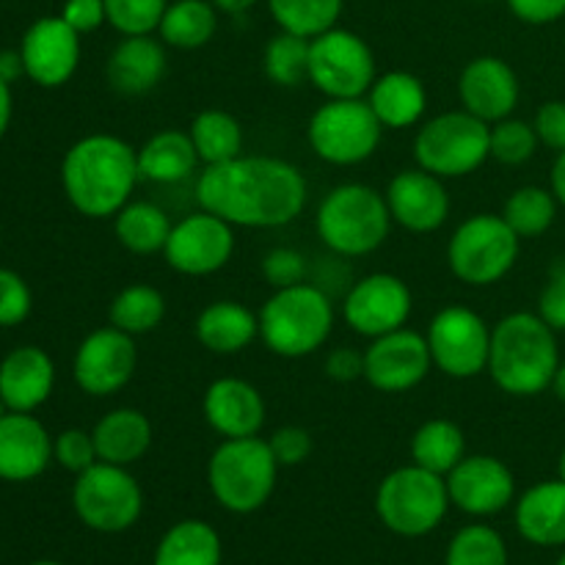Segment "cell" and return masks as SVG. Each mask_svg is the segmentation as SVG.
<instances>
[{"label": "cell", "instance_id": "6da1fadb", "mask_svg": "<svg viewBox=\"0 0 565 565\" xmlns=\"http://www.w3.org/2000/svg\"><path fill=\"white\" fill-rule=\"evenodd\" d=\"M196 202L232 226L276 230L292 224L307 207V177L285 158L241 154L199 171Z\"/></svg>", "mask_w": 565, "mask_h": 565}, {"label": "cell", "instance_id": "7a4b0ae2", "mask_svg": "<svg viewBox=\"0 0 565 565\" xmlns=\"http://www.w3.org/2000/svg\"><path fill=\"white\" fill-rule=\"evenodd\" d=\"M141 182L138 149L110 132L83 136L61 160V188L72 207L94 221L114 218Z\"/></svg>", "mask_w": 565, "mask_h": 565}, {"label": "cell", "instance_id": "3957f363", "mask_svg": "<svg viewBox=\"0 0 565 565\" xmlns=\"http://www.w3.org/2000/svg\"><path fill=\"white\" fill-rule=\"evenodd\" d=\"M561 348L557 331L539 312H511L491 326V351L486 373L497 390L511 397H535L552 390Z\"/></svg>", "mask_w": 565, "mask_h": 565}, {"label": "cell", "instance_id": "277c9868", "mask_svg": "<svg viewBox=\"0 0 565 565\" xmlns=\"http://www.w3.org/2000/svg\"><path fill=\"white\" fill-rule=\"evenodd\" d=\"M386 196L364 182L331 188L315 213V232L329 252L340 257H367L379 252L392 232Z\"/></svg>", "mask_w": 565, "mask_h": 565}, {"label": "cell", "instance_id": "5b68a950", "mask_svg": "<svg viewBox=\"0 0 565 565\" xmlns=\"http://www.w3.org/2000/svg\"><path fill=\"white\" fill-rule=\"evenodd\" d=\"M259 340L281 359H303L326 348L334 331V303L318 285L285 287L259 309Z\"/></svg>", "mask_w": 565, "mask_h": 565}, {"label": "cell", "instance_id": "8992f818", "mask_svg": "<svg viewBox=\"0 0 565 565\" xmlns=\"http://www.w3.org/2000/svg\"><path fill=\"white\" fill-rule=\"evenodd\" d=\"M279 469V461L263 436L221 439L207 461V489L224 511L248 516L268 505Z\"/></svg>", "mask_w": 565, "mask_h": 565}, {"label": "cell", "instance_id": "52a82bcc", "mask_svg": "<svg viewBox=\"0 0 565 565\" xmlns=\"http://www.w3.org/2000/svg\"><path fill=\"white\" fill-rule=\"evenodd\" d=\"M450 505L447 480L417 463L392 469L375 491V513L381 524L401 539H423L434 533L445 522Z\"/></svg>", "mask_w": 565, "mask_h": 565}, {"label": "cell", "instance_id": "ba28073f", "mask_svg": "<svg viewBox=\"0 0 565 565\" xmlns=\"http://www.w3.org/2000/svg\"><path fill=\"white\" fill-rule=\"evenodd\" d=\"M522 237L500 213H475L463 218L447 243L450 274L467 287H491L513 270Z\"/></svg>", "mask_w": 565, "mask_h": 565}, {"label": "cell", "instance_id": "9c48e42d", "mask_svg": "<svg viewBox=\"0 0 565 565\" xmlns=\"http://www.w3.org/2000/svg\"><path fill=\"white\" fill-rule=\"evenodd\" d=\"M489 132L491 125H486L469 110H445L419 125L417 136H414V160L419 169L430 171L441 180L469 177L486 160H491Z\"/></svg>", "mask_w": 565, "mask_h": 565}, {"label": "cell", "instance_id": "30bf717a", "mask_svg": "<svg viewBox=\"0 0 565 565\" xmlns=\"http://www.w3.org/2000/svg\"><path fill=\"white\" fill-rule=\"evenodd\" d=\"M72 508L88 530L116 535L136 527L143 513V491L130 467L97 461L86 472L75 475Z\"/></svg>", "mask_w": 565, "mask_h": 565}, {"label": "cell", "instance_id": "8fae6325", "mask_svg": "<svg viewBox=\"0 0 565 565\" xmlns=\"http://www.w3.org/2000/svg\"><path fill=\"white\" fill-rule=\"evenodd\" d=\"M312 152L331 166H359L370 160L384 138V125L364 97L326 99L307 127Z\"/></svg>", "mask_w": 565, "mask_h": 565}, {"label": "cell", "instance_id": "7c38bea8", "mask_svg": "<svg viewBox=\"0 0 565 565\" xmlns=\"http://www.w3.org/2000/svg\"><path fill=\"white\" fill-rule=\"evenodd\" d=\"M375 77V53L359 33L337 25L309 39V83L326 99L367 97Z\"/></svg>", "mask_w": 565, "mask_h": 565}, {"label": "cell", "instance_id": "4fadbf2b", "mask_svg": "<svg viewBox=\"0 0 565 565\" xmlns=\"http://www.w3.org/2000/svg\"><path fill=\"white\" fill-rule=\"evenodd\" d=\"M425 340H428L434 367L447 379H478L489 367L491 326L475 309L461 307V303L439 309L430 318Z\"/></svg>", "mask_w": 565, "mask_h": 565}, {"label": "cell", "instance_id": "5bb4252c", "mask_svg": "<svg viewBox=\"0 0 565 565\" xmlns=\"http://www.w3.org/2000/svg\"><path fill=\"white\" fill-rule=\"evenodd\" d=\"M235 254V226L199 207L171 226L163 259L182 276H213L230 265Z\"/></svg>", "mask_w": 565, "mask_h": 565}, {"label": "cell", "instance_id": "9a60e30c", "mask_svg": "<svg viewBox=\"0 0 565 565\" xmlns=\"http://www.w3.org/2000/svg\"><path fill=\"white\" fill-rule=\"evenodd\" d=\"M412 309V287L401 276L379 270V274H367L353 281L345 301H342V320L359 337L375 340V337L406 329Z\"/></svg>", "mask_w": 565, "mask_h": 565}, {"label": "cell", "instance_id": "2e32d148", "mask_svg": "<svg viewBox=\"0 0 565 565\" xmlns=\"http://www.w3.org/2000/svg\"><path fill=\"white\" fill-rule=\"evenodd\" d=\"M138 367L136 337L116 326H103L83 337L72 359V375L81 392L92 397L119 395L132 381Z\"/></svg>", "mask_w": 565, "mask_h": 565}, {"label": "cell", "instance_id": "e0dca14e", "mask_svg": "<svg viewBox=\"0 0 565 565\" xmlns=\"http://www.w3.org/2000/svg\"><path fill=\"white\" fill-rule=\"evenodd\" d=\"M434 370L430 348L425 334L412 329H397L392 334L375 337L364 348V381L384 395L412 392Z\"/></svg>", "mask_w": 565, "mask_h": 565}, {"label": "cell", "instance_id": "ac0fdd59", "mask_svg": "<svg viewBox=\"0 0 565 565\" xmlns=\"http://www.w3.org/2000/svg\"><path fill=\"white\" fill-rule=\"evenodd\" d=\"M445 480L452 505L475 519L497 516L516 500V478L497 456H463Z\"/></svg>", "mask_w": 565, "mask_h": 565}, {"label": "cell", "instance_id": "d6986e66", "mask_svg": "<svg viewBox=\"0 0 565 565\" xmlns=\"http://www.w3.org/2000/svg\"><path fill=\"white\" fill-rule=\"evenodd\" d=\"M25 77L42 88H61L72 81L81 64V33L64 17H42L20 42Z\"/></svg>", "mask_w": 565, "mask_h": 565}, {"label": "cell", "instance_id": "ffe728a7", "mask_svg": "<svg viewBox=\"0 0 565 565\" xmlns=\"http://www.w3.org/2000/svg\"><path fill=\"white\" fill-rule=\"evenodd\" d=\"M392 221L414 235H430L450 218V193L445 180L425 169H403L384 191Z\"/></svg>", "mask_w": 565, "mask_h": 565}, {"label": "cell", "instance_id": "44dd1931", "mask_svg": "<svg viewBox=\"0 0 565 565\" xmlns=\"http://www.w3.org/2000/svg\"><path fill=\"white\" fill-rule=\"evenodd\" d=\"M519 97H522V86H519L516 70L500 55H478L458 75L461 108L483 119L486 125L513 116Z\"/></svg>", "mask_w": 565, "mask_h": 565}, {"label": "cell", "instance_id": "7402d4cb", "mask_svg": "<svg viewBox=\"0 0 565 565\" xmlns=\"http://www.w3.org/2000/svg\"><path fill=\"white\" fill-rule=\"evenodd\" d=\"M202 412L210 428L221 439H248V436H259L265 417H268L263 392L252 381L235 379V375L215 379L207 386Z\"/></svg>", "mask_w": 565, "mask_h": 565}, {"label": "cell", "instance_id": "603a6c76", "mask_svg": "<svg viewBox=\"0 0 565 565\" xmlns=\"http://www.w3.org/2000/svg\"><path fill=\"white\" fill-rule=\"evenodd\" d=\"M53 461V436L33 414L9 412L0 419V480L28 483Z\"/></svg>", "mask_w": 565, "mask_h": 565}, {"label": "cell", "instance_id": "cb8c5ba5", "mask_svg": "<svg viewBox=\"0 0 565 565\" xmlns=\"http://www.w3.org/2000/svg\"><path fill=\"white\" fill-rule=\"evenodd\" d=\"M55 386V364L39 345H20L0 362V397L11 412L33 414L50 401Z\"/></svg>", "mask_w": 565, "mask_h": 565}, {"label": "cell", "instance_id": "d4e9b609", "mask_svg": "<svg viewBox=\"0 0 565 565\" xmlns=\"http://www.w3.org/2000/svg\"><path fill=\"white\" fill-rule=\"evenodd\" d=\"M166 66H169L166 44L147 33V36L121 39L110 53L105 72H108V83L114 92L125 94V97H141L160 86Z\"/></svg>", "mask_w": 565, "mask_h": 565}, {"label": "cell", "instance_id": "484cf974", "mask_svg": "<svg viewBox=\"0 0 565 565\" xmlns=\"http://www.w3.org/2000/svg\"><path fill=\"white\" fill-rule=\"evenodd\" d=\"M519 535L535 546H565V483L544 480L524 491L513 513Z\"/></svg>", "mask_w": 565, "mask_h": 565}, {"label": "cell", "instance_id": "4316f807", "mask_svg": "<svg viewBox=\"0 0 565 565\" xmlns=\"http://www.w3.org/2000/svg\"><path fill=\"white\" fill-rule=\"evenodd\" d=\"M199 345L218 356H235L259 340V315L241 301H213L199 312L193 326Z\"/></svg>", "mask_w": 565, "mask_h": 565}, {"label": "cell", "instance_id": "83f0119b", "mask_svg": "<svg viewBox=\"0 0 565 565\" xmlns=\"http://www.w3.org/2000/svg\"><path fill=\"white\" fill-rule=\"evenodd\" d=\"M384 125V130H406L423 121L425 110H428V92L425 83L419 81L414 72L395 70L384 72L375 77L370 86L367 97H364Z\"/></svg>", "mask_w": 565, "mask_h": 565}, {"label": "cell", "instance_id": "f1b7e54d", "mask_svg": "<svg viewBox=\"0 0 565 565\" xmlns=\"http://www.w3.org/2000/svg\"><path fill=\"white\" fill-rule=\"evenodd\" d=\"M97 458L116 467H132L149 452L154 439L152 423L138 408H114L92 428Z\"/></svg>", "mask_w": 565, "mask_h": 565}, {"label": "cell", "instance_id": "f546056e", "mask_svg": "<svg viewBox=\"0 0 565 565\" xmlns=\"http://www.w3.org/2000/svg\"><path fill=\"white\" fill-rule=\"evenodd\" d=\"M199 160L191 132L158 130L138 147V174L143 182L154 185H174L193 177Z\"/></svg>", "mask_w": 565, "mask_h": 565}, {"label": "cell", "instance_id": "4dcf8cb0", "mask_svg": "<svg viewBox=\"0 0 565 565\" xmlns=\"http://www.w3.org/2000/svg\"><path fill=\"white\" fill-rule=\"evenodd\" d=\"M224 544L218 530L202 519H182L160 535L152 565H221Z\"/></svg>", "mask_w": 565, "mask_h": 565}, {"label": "cell", "instance_id": "1f68e13d", "mask_svg": "<svg viewBox=\"0 0 565 565\" xmlns=\"http://www.w3.org/2000/svg\"><path fill=\"white\" fill-rule=\"evenodd\" d=\"M171 218L163 207L152 202H127L114 215V235L125 252L149 257L163 254L166 241L171 235Z\"/></svg>", "mask_w": 565, "mask_h": 565}, {"label": "cell", "instance_id": "d6a6232c", "mask_svg": "<svg viewBox=\"0 0 565 565\" xmlns=\"http://www.w3.org/2000/svg\"><path fill=\"white\" fill-rule=\"evenodd\" d=\"M408 450H412V463L447 478L467 456V439H463L461 425L436 417L414 430Z\"/></svg>", "mask_w": 565, "mask_h": 565}, {"label": "cell", "instance_id": "836d02e7", "mask_svg": "<svg viewBox=\"0 0 565 565\" xmlns=\"http://www.w3.org/2000/svg\"><path fill=\"white\" fill-rule=\"evenodd\" d=\"M218 14L213 0H174L160 20V42L174 50L204 47L218 31Z\"/></svg>", "mask_w": 565, "mask_h": 565}, {"label": "cell", "instance_id": "e575fe53", "mask_svg": "<svg viewBox=\"0 0 565 565\" xmlns=\"http://www.w3.org/2000/svg\"><path fill=\"white\" fill-rule=\"evenodd\" d=\"M188 132H191V141L204 166H218L243 154V127L230 110H199Z\"/></svg>", "mask_w": 565, "mask_h": 565}, {"label": "cell", "instance_id": "d590c367", "mask_svg": "<svg viewBox=\"0 0 565 565\" xmlns=\"http://www.w3.org/2000/svg\"><path fill=\"white\" fill-rule=\"evenodd\" d=\"M163 318H166L163 292L152 285H143V281L121 287L108 307L110 326H116V329L125 331V334L130 337L149 334V331H154L160 323H163Z\"/></svg>", "mask_w": 565, "mask_h": 565}, {"label": "cell", "instance_id": "8d00e7d4", "mask_svg": "<svg viewBox=\"0 0 565 565\" xmlns=\"http://www.w3.org/2000/svg\"><path fill=\"white\" fill-rule=\"evenodd\" d=\"M557 207L561 204H557L555 193L550 188L522 185L505 199V207H502L500 215L522 241H533V237H541L544 232L552 230L557 218Z\"/></svg>", "mask_w": 565, "mask_h": 565}, {"label": "cell", "instance_id": "74e56055", "mask_svg": "<svg viewBox=\"0 0 565 565\" xmlns=\"http://www.w3.org/2000/svg\"><path fill=\"white\" fill-rule=\"evenodd\" d=\"M345 0H268V9L279 31L315 39L337 28Z\"/></svg>", "mask_w": 565, "mask_h": 565}, {"label": "cell", "instance_id": "f35d334b", "mask_svg": "<svg viewBox=\"0 0 565 565\" xmlns=\"http://www.w3.org/2000/svg\"><path fill=\"white\" fill-rule=\"evenodd\" d=\"M263 70L274 86L296 88L309 81V39L279 31L263 50Z\"/></svg>", "mask_w": 565, "mask_h": 565}, {"label": "cell", "instance_id": "ab89813d", "mask_svg": "<svg viewBox=\"0 0 565 565\" xmlns=\"http://www.w3.org/2000/svg\"><path fill=\"white\" fill-rule=\"evenodd\" d=\"M445 565H508L505 539L489 524H467L447 544Z\"/></svg>", "mask_w": 565, "mask_h": 565}, {"label": "cell", "instance_id": "60d3db41", "mask_svg": "<svg viewBox=\"0 0 565 565\" xmlns=\"http://www.w3.org/2000/svg\"><path fill=\"white\" fill-rule=\"evenodd\" d=\"M539 147L541 141L533 121L508 116V119L494 121V125H491L489 149H491V160H497V163L524 166L535 158Z\"/></svg>", "mask_w": 565, "mask_h": 565}, {"label": "cell", "instance_id": "b9f144b4", "mask_svg": "<svg viewBox=\"0 0 565 565\" xmlns=\"http://www.w3.org/2000/svg\"><path fill=\"white\" fill-rule=\"evenodd\" d=\"M169 0H105L108 25L121 36H147L160 28Z\"/></svg>", "mask_w": 565, "mask_h": 565}, {"label": "cell", "instance_id": "7bdbcfd3", "mask_svg": "<svg viewBox=\"0 0 565 565\" xmlns=\"http://www.w3.org/2000/svg\"><path fill=\"white\" fill-rule=\"evenodd\" d=\"M53 461L72 475H81L86 472L88 467H94L99 458H97V447H94L92 430H83V428L61 430V434L53 439Z\"/></svg>", "mask_w": 565, "mask_h": 565}, {"label": "cell", "instance_id": "ee69618b", "mask_svg": "<svg viewBox=\"0 0 565 565\" xmlns=\"http://www.w3.org/2000/svg\"><path fill=\"white\" fill-rule=\"evenodd\" d=\"M33 309V296L28 281L17 270L0 268V329L25 323Z\"/></svg>", "mask_w": 565, "mask_h": 565}, {"label": "cell", "instance_id": "f6af8a7d", "mask_svg": "<svg viewBox=\"0 0 565 565\" xmlns=\"http://www.w3.org/2000/svg\"><path fill=\"white\" fill-rule=\"evenodd\" d=\"M263 276L274 290H285V287L301 285L307 281V257L298 248L276 246L263 257Z\"/></svg>", "mask_w": 565, "mask_h": 565}, {"label": "cell", "instance_id": "bcb514c9", "mask_svg": "<svg viewBox=\"0 0 565 565\" xmlns=\"http://www.w3.org/2000/svg\"><path fill=\"white\" fill-rule=\"evenodd\" d=\"M270 452L276 456L279 467H298V463L307 461L315 450L312 434L301 425H285V428H276L268 439Z\"/></svg>", "mask_w": 565, "mask_h": 565}, {"label": "cell", "instance_id": "7dc6e473", "mask_svg": "<svg viewBox=\"0 0 565 565\" xmlns=\"http://www.w3.org/2000/svg\"><path fill=\"white\" fill-rule=\"evenodd\" d=\"M539 315L557 334L565 331V259H555L539 296Z\"/></svg>", "mask_w": 565, "mask_h": 565}, {"label": "cell", "instance_id": "c3c4849f", "mask_svg": "<svg viewBox=\"0 0 565 565\" xmlns=\"http://www.w3.org/2000/svg\"><path fill=\"white\" fill-rule=\"evenodd\" d=\"M535 132H539L541 147L552 149V152H563L565 149V99H550L539 108L533 119Z\"/></svg>", "mask_w": 565, "mask_h": 565}, {"label": "cell", "instance_id": "681fc988", "mask_svg": "<svg viewBox=\"0 0 565 565\" xmlns=\"http://www.w3.org/2000/svg\"><path fill=\"white\" fill-rule=\"evenodd\" d=\"M61 17L70 28L77 33H94L108 22V11H105V0H66Z\"/></svg>", "mask_w": 565, "mask_h": 565}, {"label": "cell", "instance_id": "f907efd6", "mask_svg": "<svg viewBox=\"0 0 565 565\" xmlns=\"http://www.w3.org/2000/svg\"><path fill=\"white\" fill-rule=\"evenodd\" d=\"M326 375L337 384H351V381L364 379V351H356V348L340 345L334 351H329L323 362Z\"/></svg>", "mask_w": 565, "mask_h": 565}, {"label": "cell", "instance_id": "816d5d0a", "mask_svg": "<svg viewBox=\"0 0 565 565\" xmlns=\"http://www.w3.org/2000/svg\"><path fill=\"white\" fill-rule=\"evenodd\" d=\"M513 17L527 25H550L565 17V0H505Z\"/></svg>", "mask_w": 565, "mask_h": 565}, {"label": "cell", "instance_id": "f5cc1de1", "mask_svg": "<svg viewBox=\"0 0 565 565\" xmlns=\"http://www.w3.org/2000/svg\"><path fill=\"white\" fill-rule=\"evenodd\" d=\"M25 77V61H22L20 50H0V81L17 83Z\"/></svg>", "mask_w": 565, "mask_h": 565}, {"label": "cell", "instance_id": "db71d44e", "mask_svg": "<svg viewBox=\"0 0 565 565\" xmlns=\"http://www.w3.org/2000/svg\"><path fill=\"white\" fill-rule=\"evenodd\" d=\"M550 191L555 193L557 204H561V207H565V149H563V152H557L555 163H552Z\"/></svg>", "mask_w": 565, "mask_h": 565}, {"label": "cell", "instance_id": "11a10c76", "mask_svg": "<svg viewBox=\"0 0 565 565\" xmlns=\"http://www.w3.org/2000/svg\"><path fill=\"white\" fill-rule=\"evenodd\" d=\"M11 114H14V97H11V86L6 81H0V141L9 132Z\"/></svg>", "mask_w": 565, "mask_h": 565}, {"label": "cell", "instance_id": "9f6ffc18", "mask_svg": "<svg viewBox=\"0 0 565 565\" xmlns=\"http://www.w3.org/2000/svg\"><path fill=\"white\" fill-rule=\"evenodd\" d=\"M259 0H213V6L218 11H224V14H243V11L254 9Z\"/></svg>", "mask_w": 565, "mask_h": 565}, {"label": "cell", "instance_id": "6f0895ef", "mask_svg": "<svg viewBox=\"0 0 565 565\" xmlns=\"http://www.w3.org/2000/svg\"><path fill=\"white\" fill-rule=\"evenodd\" d=\"M552 392H555V395L565 403V359H561V364H557L555 381H552Z\"/></svg>", "mask_w": 565, "mask_h": 565}, {"label": "cell", "instance_id": "680465c9", "mask_svg": "<svg viewBox=\"0 0 565 565\" xmlns=\"http://www.w3.org/2000/svg\"><path fill=\"white\" fill-rule=\"evenodd\" d=\"M557 478L565 483V450L561 452V461H557Z\"/></svg>", "mask_w": 565, "mask_h": 565}, {"label": "cell", "instance_id": "91938a15", "mask_svg": "<svg viewBox=\"0 0 565 565\" xmlns=\"http://www.w3.org/2000/svg\"><path fill=\"white\" fill-rule=\"evenodd\" d=\"M9 412H11V408L6 406V401H3V397H0V419H3Z\"/></svg>", "mask_w": 565, "mask_h": 565}, {"label": "cell", "instance_id": "94428289", "mask_svg": "<svg viewBox=\"0 0 565 565\" xmlns=\"http://www.w3.org/2000/svg\"><path fill=\"white\" fill-rule=\"evenodd\" d=\"M31 565H64V563H58V561H36V563H31Z\"/></svg>", "mask_w": 565, "mask_h": 565}, {"label": "cell", "instance_id": "6125c7cd", "mask_svg": "<svg viewBox=\"0 0 565 565\" xmlns=\"http://www.w3.org/2000/svg\"><path fill=\"white\" fill-rule=\"evenodd\" d=\"M555 565H565V552H563L561 557H557V563H555Z\"/></svg>", "mask_w": 565, "mask_h": 565}, {"label": "cell", "instance_id": "be15d7a7", "mask_svg": "<svg viewBox=\"0 0 565 565\" xmlns=\"http://www.w3.org/2000/svg\"><path fill=\"white\" fill-rule=\"evenodd\" d=\"M480 3H497V0H480Z\"/></svg>", "mask_w": 565, "mask_h": 565}]
</instances>
